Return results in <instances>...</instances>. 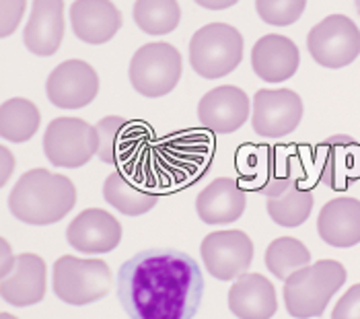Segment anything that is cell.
Wrapping results in <instances>:
<instances>
[{"mask_svg":"<svg viewBox=\"0 0 360 319\" xmlns=\"http://www.w3.org/2000/svg\"><path fill=\"white\" fill-rule=\"evenodd\" d=\"M103 196L113 208H117L120 213L128 214V216L150 213L159 202V194L142 187L139 180L126 175L120 169L108 175L105 186H103Z\"/></svg>","mask_w":360,"mask_h":319,"instance_id":"cb8c5ba5","label":"cell"},{"mask_svg":"<svg viewBox=\"0 0 360 319\" xmlns=\"http://www.w3.org/2000/svg\"><path fill=\"white\" fill-rule=\"evenodd\" d=\"M0 319H19V318H15V315H11V313H0Z\"/></svg>","mask_w":360,"mask_h":319,"instance_id":"836d02e7","label":"cell"},{"mask_svg":"<svg viewBox=\"0 0 360 319\" xmlns=\"http://www.w3.org/2000/svg\"><path fill=\"white\" fill-rule=\"evenodd\" d=\"M229 309L239 319H270L278 309L274 284L257 272H243L229 291Z\"/></svg>","mask_w":360,"mask_h":319,"instance_id":"ac0fdd59","label":"cell"},{"mask_svg":"<svg viewBox=\"0 0 360 319\" xmlns=\"http://www.w3.org/2000/svg\"><path fill=\"white\" fill-rule=\"evenodd\" d=\"M243 58V35L226 23L198 29L190 42V64L206 80L231 75Z\"/></svg>","mask_w":360,"mask_h":319,"instance_id":"277c9868","label":"cell"},{"mask_svg":"<svg viewBox=\"0 0 360 319\" xmlns=\"http://www.w3.org/2000/svg\"><path fill=\"white\" fill-rule=\"evenodd\" d=\"M77 204V187L60 173L48 169H31L19 177L11 196L8 208L21 223L44 227L62 220Z\"/></svg>","mask_w":360,"mask_h":319,"instance_id":"7a4b0ae2","label":"cell"},{"mask_svg":"<svg viewBox=\"0 0 360 319\" xmlns=\"http://www.w3.org/2000/svg\"><path fill=\"white\" fill-rule=\"evenodd\" d=\"M99 134L81 118H56L44 136V151L56 167L77 169L97 155Z\"/></svg>","mask_w":360,"mask_h":319,"instance_id":"52a82bcc","label":"cell"},{"mask_svg":"<svg viewBox=\"0 0 360 319\" xmlns=\"http://www.w3.org/2000/svg\"><path fill=\"white\" fill-rule=\"evenodd\" d=\"M332 319H360V282L350 287L335 303Z\"/></svg>","mask_w":360,"mask_h":319,"instance_id":"f546056e","label":"cell"},{"mask_svg":"<svg viewBox=\"0 0 360 319\" xmlns=\"http://www.w3.org/2000/svg\"><path fill=\"white\" fill-rule=\"evenodd\" d=\"M301 54L292 39L270 33L255 42L251 50L253 73L266 82H284L299 70Z\"/></svg>","mask_w":360,"mask_h":319,"instance_id":"2e32d148","label":"cell"},{"mask_svg":"<svg viewBox=\"0 0 360 319\" xmlns=\"http://www.w3.org/2000/svg\"><path fill=\"white\" fill-rule=\"evenodd\" d=\"M204 274L194 258L171 247H150L117 270V301L130 319H194Z\"/></svg>","mask_w":360,"mask_h":319,"instance_id":"6da1fadb","label":"cell"},{"mask_svg":"<svg viewBox=\"0 0 360 319\" xmlns=\"http://www.w3.org/2000/svg\"><path fill=\"white\" fill-rule=\"evenodd\" d=\"M317 233L332 247H354L360 243V200L333 198L317 216Z\"/></svg>","mask_w":360,"mask_h":319,"instance_id":"7402d4cb","label":"cell"},{"mask_svg":"<svg viewBox=\"0 0 360 319\" xmlns=\"http://www.w3.org/2000/svg\"><path fill=\"white\" fill-rule=\"evenodd\" d=\"M95 128L99 134V159L108 165H120V169L134 159V146L142 144V140L148 136V126L120 115L103 118Z\"/></svg>","mask_w":360,"mask_h":319,"instance_id":"44dd1931","label":"cell"},{"mask_svg":"<svg viewBox=\"0 0 360 319\" xmlns=\"http://www.w3.org/2000/svg\"><path fill=\"white\" fill-rule=\"evenodd\" d=\"M248 206V196L233 177H219L204 187L195 198L198 216L206 225H229L241 218Z\"/></svg>","mask_w":360,"mask_h":319,"instance_id":"ffe728a7","label":"cell"},{"mask_svg":"<svg viewBox=\"0 0 360 319\" xmlns=\"http://www.w3.org/2000/svg\"><path fill=\"white\" fill-rule=\"evenodd\" d=\"M15 260L17 258L13 256L11 243L4 239V237H0V280L11 274V270L15 268Z\"/></svg>","mask_w":360,"mask_h":319,"instance_id":"1f68e13d","label":"cell"},{"mask_svg":"<svg viewBox=\"0 0 360 319\" xmlns=\"http://www.w3.org/2000/svg\"><path fill=\"white\" fill-rule=\"evenodd\" d=\"M315 165L326 186L344 192L360 180V144L350 136H332L317 146Z\"/></svg>","mask_w":360,"mask_h":319,"instance_id":"4fadbf2b","label":"cell"},{"mask_svg":"<svg viewBox=\"0 0 360 319\" xmlns=\"http://www.w3.org/2000/svg\"><path fill=\"white\" fill-rule=\"evenodd\" d=\"M70 23L81 42L101 46L122 29V13L111 0H75L70 6Z\"/></svg>","mask_w":360,"mask_h":319,"instance_id":"e0dca14e","label":"cell"},{"mask_svg":"<svg viewBox=\"0 0 360 319\" xmlns=\"http://www.w3.org/2000/svg\"><path fill=\"white\" fill-rule=\"evenodd\" d=\"M346 278V268L335 260H319L292 272L282 291L286 311L297 319L321 318Z\"/></svg>","mask_w":360,"mask_h":319,"instance_id":"3957f363","label":"cell"},{"mask_svg":"<svg viewBox=\"0 0 360 319\" xmlns=\"http://www.w3.org/2000/svg\"><path fill=\"white\" fill-rule=\"evenodd\" d=\"M134 21L148 35H167L181 21V6L177 0H136Z\"/></svg>","mask_w":360,"mask_h":319,"instance_id":"484cf974","label":"cell"},{"mask_svg":"<svg viewBox=\"0 0 360 319\" xmlns=\"http://www.w3.org/2000/svg\"><path fill=\"white\" fill-rule=\"evenodd\" d=\"M66 239L81 254H108L122 241V225L108 211L86 208L68 225Z\"/></svg>","mask_w":360,"mask_h":319,"instance_id":"5bb4252c","label":"cell"},{"mask_svg":"<svg viewBox=\"0 0 360 319\" xmlns=\"http://www.w3.org/2000/svg\"><path fill=\"white\" fill-rule=\"evenodd\" d=\"M266 208L270 218L286 229H297L311 216L313 211V194L307 175L297 177L286 187H282L274 196H268Z\"/></svg>","mask_w":360,"mask_h":319,"instance_id":"603a6c76","label":"cell"},{"mask_svg":"<svg viewBox=\"0 0 360 319\" xmlns=\"http://www.w3.org/2000/svg\"><path fill=\"white\" fill-rule=\"evenodd\" d=\"M64 0H33L23 42L35 56H54L64 39Z\"/></svg>","mask_w":360,"mask_h":319,"instance_id":"d6986e66","label":"cell"},{"mask_svg":"<svg viewBox=\"0 0 360 319\" xmlns=\"http://www.w3.org/2000/svg\"><path fill=\"white\" fill-rule=\"evenodd\" d=\"M206 270L219 280H233L248 272L253 262V241L243 231H214L202 241Z\"/></svg>","mask_w":360,"mask_h":319,"instance_id":"30bf717a","label":"cell"},{"mask_svg":"<svg viewBox=\"0 0 360 319\" xmlns=\"http://www.w3.org/2000/svg\"><path fill=\"white\" fill-rule=\"evenodd\" d=\"M303 120V99L292 89H259L253 97V130L266 138L295 132Z\"/></svg>","mask_w":360,"mask_h":319,"instance_id":"9c48e42d","label":"cell"},{"mask_svg":"<svg viewBox=\"0 0 360 319\" xmlns=\"http://www.w3.org/2000/svg\"><path fill=\"white\" fill-rule=\"evenodd\" d=\"M311 58L326 68H344L360 54V29L346 15H330L307 35Z\"/></svg>","mask_w":360,"mask_h":319,"instance_id":"ba28073f","label":"cell"},{"mask_svg":"<svg viewBox=\"0 0 360 319\" xmlns=\"http://www.w3.org/2000/svg\"><path fill=\"white\" fill-rule=\"evenodd\" d=\"M48 266L37 254H21L15 268L0 280V296L13 307H29L46 296Z\"/></svg>","mask_w":360,"mask_h":319,"instance_id":"9a60e30c","label":"cell"},{"mask_svg":"<svg viewBox=\"0 0 360 319\" xmlns=\"http://www.w3.org/2000/svg\"><path fill=\"white\" fill-rule=\"evenodd\" d=\"M184 73L181 54L175 46L157 42L146 44L130 62V82L140 95L157 99L171 93Z\"/></svg>","mask_w":360,"mask_h":319,"instance_id":"8992f818","label":"cell"},{"mask_svg":"<svg viewBox=\"0 0 360 319\" xmlns=\"http://www.w3.org/2000/svg\"><path fill=\"white\" fill-rule=\"evenodd\" d=\"M15 155L4 146L0 144V187L6 186V182L11 180L13 171H15Z\"/></svg>","mask_w":360,"mask_h":319,"instance_id":"4dcf8cb0","label":"cell"},{"mask_svg":"<svg viewBox=\"0 0 360 319\" xmlns=\"http://www.w3.org/2000/svg\"><path fill=\"white\" fill-rule=\"evenodd\" d=\"M46 93L60 109H81L99 95V75L84 60H66L48 77Z\"/></svg>","mask_w":360,"mask_h":319,"instance_id":"8fae6325","label":"cell"},{"mask_svg":"<svg viewBox=\"0 0 360 319\" xmlns=\"http://www.w3.org/2000/svg\"><path fill=\"white\" fill-rule=\"evenodd\" d=\"M194 2L208 11H226V8L235 6L239 0H194Z\"/></svg>","mask_w":360,"mask_h":319,"instance_id":"d6a6232c","label":"cell"},{"mask_svg":"<svg viewBox=\"0 0 360 319\" xmlns=\"http://www.w3.org/2000/svg\"><path fill=\"white\" fill-rule=\"evenodd\" d=\"M113 284L110 266L103 260H81L62 256L54 264V293L60 301L81 307L110 293Z\"/></svg>","mask_w":360,"mask_h":319,"instance_id":"5b68a950","label":"cell"},{"mask_svg":"<svg viewBox=\"0 0 360 319\" xmlns=\"http://www.w3.org/2000/svg\"><path fill=\"white\" fill-rule=\"evenodd\" d=\"M307 0H255L259 19L268 25L288 27L297 23L305 13Z\"/></svg>","mask_w":360,"mask_h":319,"instance_id":"83f0119b","label":"cell"},{"mask_svg":"<svg viewBox=\"0 0 360 319\" xmlns=\"http://www.w3.org/2000/svg\"><path fill=\"white\" fill-rule=\"evenodd\" d=\"M39 124L41 113L29 99L15 97L0 106V136L8 142H27L37 134Z\"/></svg>","mask_w":360,"mask_h":319,"instance_id":"d4e9b609","label":"cell"},{"mask_svg":"<svg viewBox=\"0 0 360 319\" xmlns=\"http://www.w3.org/2000/svg\"><path fill=\"white\" fill-rule=\"evenodd\" d=\"M27 0H0V39L13 35L25 15Z\"/></svg>","mask_w":360,"mask_h":319,"instance_id":"f1b7e54d","label":"cell"},{"mask_svg":"<svg viewBox=\"0 0 360 319\" xmlns=\"http://www.w3.org/2000/svg\"><path fill=\"white\" fill-rule=\"evenodd\" d=\"M198 118L210 132H237L250 120V97L243 89L233 85L217 87L200 99Z\"/></svg>","mask_w":360,"mask_h":319,"instance_id":"7c38bea8","label":"cell"},{"mask_svg":"<svg viewBox=\"0 0 360 319\" xmlns=\"http://www.w3.org/2000/svg\"><path fill=\"white\" fill-rule=\"evenodd\" d=\"M354 6H356V13L360 15V0H354Z\"/></svg>","mask_w":360,"mask_h":319,"instance_id":"e575fe53","label":"cell"},{"mask_svg":"<svg viewBox=\"0 0 360 319\" xmlns=\"http://www.w3.org/2000/svg\"><path fill=\"white\" fill-rule=\"evenodd\" d=\"M266 268L280 278L286 280L292 272L311 264V251L303 241L295 237H278L266 249Z\"/></svg>","mask_w":360,"mask_h":319,"instance_id":"4316f807","label":"cell"}]
</instances>
